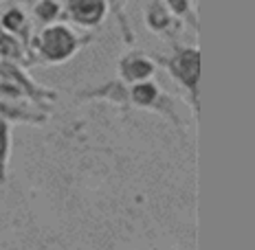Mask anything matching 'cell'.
I'll use <instances>...</instances> for the list:
<instances>
[{"label":"cell","instance_id":"6da1fadb","mask_svg":"<svg viewBox=\"0 0 255 250\" xmlns=\"http://www.w3.org/2000/svg\"><path fill=\"white\" fill-rule=\"evenodd\" d=\"M172 75L191 92L194 105L198 110V77H200V53L196 49H185L167 62Z\"/></svg>","mask_w":255,"mask_h":250},{"label":"cell","instance_id":"7a4b0ae2","mask_svg":"<svg viewBox=\"0 0 255 250\" xmlns=\"http://www.w3.org/2000/svg\"><path fill=\"white\" fill-rule=\"evenodd\" d=\"M75 49H77L75 35L68 29H64V26H51V29H46L42 33L40 51L46 60H51V62L66 60Z\"/></svg>","mask_w":255,"mask_h":250},{"label":"cell","instance_id":"3957f363","mask_svg":"<svg viewBox=\"0 0 255 250\" xmlns=\"http://www.w3.org/2000/svg\"><path fill=\"white\" fill-rule=\"evenodd\" d=\"M68 9L79 24H97L104 18V0H71Z\"/></svg>","mask_w":255,"mask_h":250},{"label":"cell","instance_id":"277c9868","mask_svg":"<svg viewBox=\"0 0 255 250\" xmlns=\"http://www.w3.org/2000/svg\"><path fill=\"white\" fill-rule=\"evenodd\" d=\"M121 73L126 79H145L152 73V64L143 57H126L121 62Z\"/></svg>","mask_w":255,"mask_h":250},{"label":"cell","instance_id":"5b68a950","mask_svg":"<svg viewBox=\"0 0 255 250\" xmlns=\"http://www.w3.org/2000/svg\"><path fill=\"white\" fill-rule=\"evenodd\" d=\"M156 97H158V90L154 83H139V86L132 88V99L139 105H150L156 101Z\"/></svg>","mask_w":255,"mask_h":250},{"label":"cell","instance_id":"8992f818","mask_svg":"<svg viewBox=\"0 0 255 250\" xmlns=\"http://www.w3.org/2000/svg\"><path fill=\"white\" fill-rule=\"evenodd\" d=\"M9 154V127L4 121H0V182L4 180V165Z\"/></svg>","mask_w":255,"mask_h":250},{"label":"cell","instance_id":"52a82bcc","mask_svg":"<svg viewBox=\"0 0 255 250\" xmlns=\"http://www.w3.org/2000/svg\"><path fill=\"white\" fill-rule=\"evenodd\" d=\"M147 18H150V24L154 29H163V26H167V13L163 11L161 4H154L150 9V13H147Z\"/></svg>","mask_w":255,"mask_h":250},{"label":"cell","instance_id":"ba28073f","mask_svg":"<svg viewBox=\"0 0 255 250\" xmlns=\"http://www.w3.org/2000/svg\"><path fill=\"white\" fill-rule=\"evenodd\" d=\"M2 24L7 26L9 31H18V29H22V24H24V15L20 13V11H9V13H4V18H2Z\"/></svg>","mask_w":255,"mask_h":250},{"label":"cell","instance_id":"9c48e42d","mask_svg":"<svg viewBox=\"0 0 255 250\" xmlns=\"http://www.w3.org/2000/svg\"><path fill=\"white\" fill-rule=\"evenodd\" d=\"M55 13H57V4L55 2H42L38 7V15L42 20H51Z\"/></svg>","mask_w":255,"mask_h":250},{"label":"cell","instance_id":"30bf717a","mask_svg":"<svg viewBox=\"0 0 255 250\" xmlns=\"http://www.w3.org/2000/svg\"><path fill=\"white\" fill-rule=\"evenodd\" d=\"M172 7L176 9L178 13H185V11H187V2H185V0H172Z\"/></svg>","mask_w":255,"mask_h":250},{"label":"cell","instance_id":"8fae6325","mask_svg":"<svg viewBox=\"0 0 255 250\" xmlns=\"http://www.w3.org/2000/svg\"><path fill=\"white\" fill-rule=\"evenodd\" d=\"M0 38H2V35H0Z\"/></svg>","mask_w":255,"mask_h":250}]
</instances>
